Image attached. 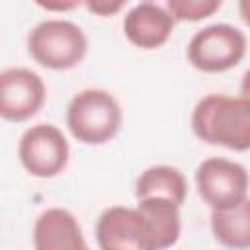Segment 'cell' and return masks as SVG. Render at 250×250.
I'll return each mask as SVG.
<instances>
[{
    "mask_svg": "<svg viewBox=\"0 0 250 250\" xmlns=\"http://www.w3.org/2000/svg\"><path fill=\"white\" fill-rule=\"evenodd\" d=\"M193 135L215 146L250 150V102L242 96L207 94L191 111Z\"/></svg>",
    "mask_w": 250,
    "mask_h": 250,
    "instance_id": "obj_1",
    "label": "cell"
},
{
    "mask_svg": "<svg viewBox=\"0 0 250 250\" xmlns=\"http://www.w3.org/2000/svg\"><path fill=\"white\" fill-rule=\"evenodd\" d=\"M123 121V111L115 96L104 88H84L66 105V127L82 145H105Z\"/></svg>",
    "mask_w": 250,
    "mask_h": 250,
    "instance_id": "obj_2",
    "label": "cell"
},
{
    "mask_svg": "<svg viewBox=\"0 0 250 250\" xmlns=\"http://www.w3.org/2000/svg\"><path fill=\"white\" fill-rule=\"evenodd\" d=\"M88 51V37L80 25L68 20H43L27 35V53L49 70L78 66Z\"/></svg>",
    "mask_w": 250,
    "mask_h": 250,
    "instance_id": "obj_3",
    "label": "cell"
},
{
    "mask_svg": "<svg viewBox=\"0 0 250 250\" xmlns=\"http://www.w3.org/2000/svg\"><path fill=\"white\" fill-rule=\"evenodd\" d=\"M246 35L230 23H213L193 33L188 43V61L201 72H225L246 55Z\"/></svg>",
    "mask_w": 250,
    "mask_h": 250,
    "instance_id": "obj_4",
    "label": "cell"
},
{
    "mask_svg": "<svg viewBox=\"0 0 250 250\" xmlns=\"http://www.w3.org/2000/svg\"><path fill=\"white\" fill-rule=\"evenodd\" d=\"M250 178L240 162L213 156L195 168V188L211 211H227L248 197Z\"/></svg>",
    "mask_w": 250,
    "mask_h": 250,
    "instance_id": "obj_5",
    "label": "cell"
},
{
    "mask_svg": "<svg viewBox=\"0 0 250 250\" xmlns=\"http://www.w3.org/2000/svg\"><path fill=\"white\" fill-rule=\"evenodd\" d=\"M18 158L23 170L33 178L59 176L70 158V146L64 133L53 123L27 127L18 143Z\"/></svg>",
    "mask_w": 250,
    "mask_h": 250,
    "instance_id": "obj_6",
    "label": "cell"
},
{
    "mask_svg": "<svg viewBox=\"0 0 250 250\" xmlns=\"http://www.w3.org/2000/svg\"><path fill=\"white\" fill-rule=\"evenodd\" d=\"M100 250H160L148 221L137 207L111 205L96 223Z\"/></svg>",
    "mask_w": 250,
    "mask_h": 250,
    "instance_id": "obj_7",
    "label": "cell"
},
{
    "mask_svg": "<svg viewBox=\"0 0 250 250\" xmlns=\"http://www.w3.org/2000/svg\"><path fill=\"white\" fill-rule=\"evenodd\" d=\"M47 98L43 78L25 68L10 66L0 72V115L12 123H23L39 113Z\"/></svg>",
    "mask_w": 250,
    "mask_h": 250,
    "instance_id": "obj_8",
    "label": "cell"
},
{
    "mask_svg": "<svg viewBox=\"0 0 250 250\" xmlns=\"http://www.w3.org/2000/svg\"><path fill=\"white\" fill-rule=\"evenodd\" d=\"M174 25L176 20L172 14L166 6L156 2H139L129 8L123 18V33L127 41L143 51L162 47L170 39Z\"/></svg>",
    "mask_w": 250,
    "mask_h": 250,
    "instance_id": "obj_9",
    "label": "cell"
},
{
    "mask_svg": "<svg viewBox=\"0 0 250 250\" xmlns=\"http://www.w3.org/2000/svg\"><path fill=\"white\" fill-rule=\"evenodd\" d=\"M35 250H90L78 219L62 207L45 209L33 225Z\"/></svg>",
    "mask_w": 250,
    "mask_h": 250,
    "instance_id": "obj_10",
    "label": "cell"
},
{
    "mask_svg": "<svg viewBox=\"0 0 250 250\" xmlns=\"http://www.w3.org/2000/svg\"><path fill=\"white\" fill-rule=\"evenodd\" d=\"M188 195V182L176 166L156 164L143 170L135 182V197H164L182 207Z\"/></svg>",
    "mask_w": 250,
    "mask_h": 250,
    "instance_id": "obj_11",
    "label": "cell"
},
{
    "mask_svg": "<svg viewBox=\"0 0 250 250\" xmlns=\"http://www.w3.org/2000/svg\"><path fill=\"white\" fill-rule=\"evenodd\" d=\"M211 232L229 250H250V197L227 211H211Z\"/></svg>",
    "mask_w": 250,
    "mask_h": 250,
    "instance_id": "obj_12",
    "label": "cell"
},
{
    "mask_svg": "<svg viewBox=\"0 0 250 250\" xmlns=\"http://www.w3.org/2000/svg\"><path fill=\"white\" fill-rule=\"evenodd\" d=\"M137 209L148 221L160 250H166L178 242L182 232L180 205L164 197H145L137 199Z\"/></svg>",
    "mask_w": 250,
    "mask_h": 250,
    "instance_id": "obj_13",
    "label": "cell"
},
{
    "mask_svg": "<svg viewBox=\"0 0 250 250\" xmlns=\"http://www.w3.org/2000/svg\"><path fill=\"white\" fill-rule=\"evenodd\" d=\"M221 0H168L166 10L176 21H201L221 10Z\"/></svg>",
    "mask_w": 250,
    "mask_h": 250,
    "instance_id": "obj_14",
    "label": "cell"
},
{
    "mask_svg": "<svg viewBox=\"0 0 250 250\" xmlns=\"http://www.w3.org/2000/svg\"><path fill=\"white\" fill-rule=\"evenodd\" d=\"M86 10H90L92 14L100 16V18H107V16H115L117 12H121L125 8L123 0H88L84 2Z\"/></svg>",
    "mask_w": 250,
    "mask_h": 250,
    "instance_id": "obj_15",
    "label": "cell"
},
{
    "mask_svg": "<svg viewBox=\"0 0 250 250\" xmlns=\"http://www.w3.org/2000/svg\"><path fill=\"white\" fill-rule=\"evenodd\" d=\"M37 6L47 12H66L80 6V2H37Z\"/></svg>",
    "mask_w": 250,
    "mask_h": 250,
    "instance_id": "obj_16",
    "label": "cell"
},
{
    "mask_svg": "<svg viewBox=\"0 0 250 250\" xmlns=\"http://www.w3.org/2000/svg\"><path fill=\"white\" fill-rule=\"evenodd\" d=\"M238 14H240V20L250 27V0H240L238 2Z\"/></svg>",
    "mask_w": 250,
    "mask_h": 250,
    "instance_id": "obj_17",
    "label": "cell"
},
{
    "mask_svg": "<svg viewBox=\"0 0 250 250\" xmlns=\"http://www.w3.org/2000/svg\"><path fill=\"white\" fill-rule=\"evenodd\" d=\"M240 96L250 102V68L242 74V80H240Z\"/></svg>",
    "mask_w": 250,
    "mask_h": 250,
    "instance_id": "obj_18",
    "label": "cell"
}]
</instances>
